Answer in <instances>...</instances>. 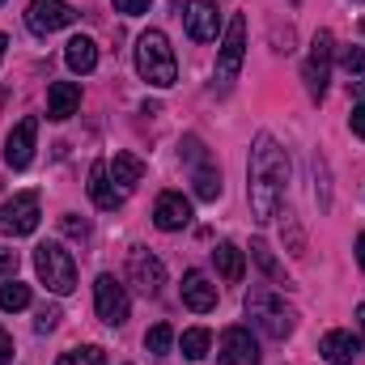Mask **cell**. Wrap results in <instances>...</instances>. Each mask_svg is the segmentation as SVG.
I'll return each mask as SVG.
<instances>
[{"mask_svg": "<svg viewBox=\"0 0 365 365\" xmlns=\"http://www.w3.org/2000/svg\"><path fill=\"white\" fill-rule=\"evenodd\" d=\"M284 187H289V158L276 145L272 132H259L251 145V166H247V200H251V217L259 225L280 217Z\"/></svg>", "mask_w": 365, "mask_h": 365, "instance_id": "6da1fadb", "label": "cell"}, {"mask_svg": "<svg viewBox=\"0 0 365 365\" xmlns=\"http://www.w3.org/2000/svg\"><path fill=\"white\" fill-rule=\"evenodd\" d=\"M136 73L153 86V90H170L179 81V64H175V47L162 30H145L136 38Z\"/></svg>", "mask_w": 365, "mask_h": 365, "instance_id": "7a4b0ae2", "label": "cell"}, {"mask_svg": "<svg viewBox=\"0 0 365 365\" xmlns=\"http://www.w3.org/2000/svg\"><path fill=\"white\" fill-rule=\"evenodd\" d=\"M247 319H251L268 340H289L293 327H297V310H293L276 289H264V284H255V289L247 293Z\"/></svg>", "mask_w": 365, "mask_h": 365, "instance_id": "3957f363", "label": "cell"}, {"mask_svg": "<svg viewBox=\"0 0 365 365\" xmlns=\"http://www.w3.org/2000/svg\"><path fill=\"white\" fill-rule=\"evenodd\" d=\"M34 272L56 297H68L77 289V264L64 251V242H38L34 247Z\"/></svg>", "mask_w": 365, "mask_h": 365, "instance_id": "277c9868", "label": "cell"}, {"mask_svg": "<svg viewBox=\"0 0 365 365\" xmlns=\"http://www.w3.org/2000/svg\"><path fill=\"white\" fill-rule=\"evenodd\" d=\"M331 64H336V38H331V30H319V34L310 38V56H306V64H302V81H306V93H310L314 102L327 98Z\"/></svg>", "mask_w": 365, "mask_h": 365, "instance_id": "5b68a950", "label": "cell"}, {"mask_svg": "<svg viewBox=\"0 0 365 365\" xmlns=\"http://www.w3.org/2000/svg\"><path fill=\"white\" fill-rule=\"evenodd\" d=\"M242 60H247V17H230V26H225V38H221V51H217V90L225 93L234 81H238V73H242Z\"/></svg>", "mask_w": 365, "mask_h": 365, "instance_id": "8992f818", "label": "cell"}, {"mask_svg": "<svg viewBox=\"0 0 365 365\" xmlns=\"http://www.w3.org/2000/svg\"><path fill=\"white\" fill-rule=\"evenodd\" d=\"M93 310L106 327H123L128 314H132V302H128V289L115 280L110 272H102L93 280Z\"/></svg>", "mask_w": 365, "mask_h": 365, "instance_id": "52a82bcc", "label": "cell"}, {"mask_svg": "<svg viewBox=\"0 0 365 365\" xmlns=\"http://www.w3.org/2000/svg\"><path fill=\"white\" fill-rule=\"evenodd\" d=\"M38 195L34 191H17L13 200H4L0 204V230L4 234H13V238H26V234H34L38 230Z\"/></svg>", "mask_w": 365, "mask_h": 365, "instance_id": "ba28073f", "label": "cell"}, {"mask_svg": "<svg viewBox=\"0 0 365 365\" xmlns=\"http://www.w3.org/2000/svg\"><path fill=\"white\" fill-rule=\"evenodd\" d=\"M128 276H132V284H136L145 297H158L162 284H166L162 259H158L153 251H145V247H132V251H128Z\"/></svg>", "mask_w": 365, "mask_h": 365, "instance_id": "9c48e42d", "label": "cell"}, {"mask_svg": "<svg viewBox=\"0 0 365 365\" xmlns=\"http://www.w3.org/2000/svg\"><path fill=\"white\" fill-rule=\"evenodd\" d=\"M73 21H77V9L64 0H30V9H26V26L34 34H56Z\"/></svg>", "mask_w": 365, "mask_h": 365, "instance_id": "30bf717a", "label": "cell"}, {"mask_svg": "<svg viewBox=\"0 0 365 365\" xmlns=\"http://www.w3.org/2000/svg\"><path fill=\"white\" fill-rule=\"evenodd\" d=\"M34 140H38V119H34V115L17 119L13 132H9V140H4V162H9L13 170H26V166L34 162Z\"/></svg>", "mask_w": 365, "mask_h": 365, "instance_id": "8fae6325", "label": "cell"}, {"mask_svg": "<svg viewBox=\"0 0 365 365\" xmlns=\"http://www.w3.org/2000/svg\"><path fill=\"white\" fill-rule=\"evenodd\" d=\"M217 365H259V344L251 340L247 327H225V331H221Z\"/></svg>", "mask_w": 365, "mask_h": 365, "instance_id": "7c38bea8", "label": "cell"}, {"mask_svg": "<svg viewBox=\"0 0 365 365\" xmlns=\"http://www.w3.org/2000/svg\"><path fill=\"white\" fill-rule=\"evenodd\" d=\"M182 21H187V34L195 43H212L221 30V9H217V0H187Z\"/></svg>", "mask_w": 365, "mask_h": 365, "instance_id": "4fadbf2b", "label": "cell"}, {"mask_svg": "<svg viewBox=\"0 0 365 365\" xmlns=\"http://www.w3.org/2000/svg\"><path fill=\"white\" fill-rule=\"evenodd\" d=\"M153 225L175 234V230H187L191 225V200L182 191H162L158 204H153Z\"/></svg>", "mask_w": 365, "mask_h": 365, "instance_id": "5bb4252c", "label": "cell"}, {"mask_svg": "<svg viewBox=\"0 0 365 365\" xmlns=\"http://www.w3.org/2000/svg\"><path fill=\"white\" fill-rule=\"evenodd\" d=\"M86 187H90V200L102 208V212H115V208L123 204V191L115 187V179H110V166H106L102 158L90 166V182H86Z\"/></svg>", "mask_w": 365, "mask_h": 365, "instance_id": "9a60e30c", "label": "cell"}, {"mask_svg": "<svg viewBox=\"0 0 365 365\" xmlns=\"http://www.w3.org/2000/svg\"><path fill=\"white\" fill-rule=\"evenodd\" d=\"M182 306L195 310V314L217 310V284H212L204 272H187L182 276Z\"/></svg>", "mask_w": 365, "mask_h": 365, "instance_id": "2e32d148", "label": "cell"}, {"mask_svg": "<svg viewBox=\"0 0 365 365\" xmlns=\"http://www.w3.org/2000/svg\"><path fill=\"white\" fill-rule=\"evenodd\" d=\"M77 106H81V86H77V81H56V86H47V119L64 123V119L77 115Z\"/></svg>", "mask_w": 365, "mask_h": 365, "instance_id": "e0dca14e", "label": "cell"}, {"mask_svg": "<svg viewBox=\"0 0 365 365\" xmlns=\"http://www.w3.org/2000/svg\"><path fill=\"white\" fill-rule=\"evenodd\" d=\"M319 353H323L331 365H353L357 357H361V340H357L353 331H327L323 344H319Z\"/></svg>", "mask_w": 365, "mask_h": 365, "instance_id": "ac0fdd59", "label": "cell"}, {"mask_svg": "<svg viewBox=\"0 0 365 365\" xmlns=\"http://www.w3.org/2000/svg\"><path fill=\"white\" fill-rule=\"evenodd\" d=\"M64 64L73 68V73H93L98 68V43L86 38V34H77V38H68V47H64Z\"/></svg>", "mask_w": 365, "mask_h": 365, "instance_id": "d6986e66", "label": "cell"}, {"mask_svg": "<svg viewBox=\"0 0 365 365\" xmlns=\"http://www.w3.org/2000/svg\"><path fill=\"white\" fill-rule=\"evenodd\" d=\"M212 264H217V272H221V280H225V284H238V280H242V272H247V255H242L234 242H221V247L212 251Z\"/></svg>", "mask_w": 365, "mask_h": 365, "instance_id": "ffe728a7", "label": "cell"}, {"mask_svg": "<svg viewBox=\"0 0 365 365\" xmlns=\"http://www.w3.org/2000/svg\"><path fill=\"white\" fill-rule=\"evenodd\" d=\"M106 166H110V179L119 182V191H132L136 182L145 179V162H140V158H132V153H115Z\"/></svg>", "mask_w": 365, "mask_h": 365, "instance_id": "44dd1931", "label": "cell"}, {"mask_svg": "<svg viewBox=\"0 0 365 365\" xmlns=\"http://www.w3.org/2000/svg\"><path fill=\"white\" fill-rule=\"evenodd\" d=\"M191 187H195V200L212 204V200L221 195V170H217L212 162H200V166H195V175H191Z\"/></svg>", "mask_w": 365, "mask_h": 365, "instance_id": "7402d4cb", "label": "cell"}, {"mask_svg": "<svg viewBox=\"0 0 365 365\" xmlns=\"http://www.w3.org/2000/svg\"><path fill=\"white\" fill-rule=\"evenodd\" d=\"M179 349H182V357H187V361H204V357H208V349H212V336H208L204 327H191V331H182Z\"/></svg>", "mask_w": 365, "mask_h": 365, "instance_id": "603a6c76", "label": "cell"}, {"mask_svg": "<svg viewBox=\"0 0 365 365\" xmlns=\"http://www.w3.org/2000/svg\"><path fill=\"white\" fill-rule=\"evenodd\" d=\"M26 306H30V284H21V280L0 284V310H4V314H17V310H26Z\"/></svg>", "mask_w": 365, "mask_h": 365, "instance_id": "cb8c5ba5", "label": "cell"}, {"mask_svg": "<svg viewBox=\"0 0 365 365\" xmlns=\"http://www.w3.org/2000/svg\"><path fill=\"white\" fill-rule=\"evenodd\" d=\"M170 344H175L170 323H158V327H149V331H145V349H149L153 357H166V353H170Z\"/></svg>", "mask_w": 365, "mask_h": 365, "instance_id": "d4e9b609", "label": "cell"}, {"mask_svg": "<svg viewBox=\"0 0 365 365\" xmlns=\"http://www.w3.org/2000/svg\"><path fill=\"white\" fill-rule=\"evenodd\" d=\"M251 259H255V264H259L264 272L272 276L276 284H284V268H280V264L272 259V251H268V242H259V238H255V242H251Z\"/></svg>", "mask_w": 365, "mask_h": 365, "instance_id": "484cf974", "label": "cell"}, {"mask_svg": "<svg viewBox=\"0 0 365 365\" xmlns=\"http://www.w3.org/2000/svg\"><path fill=\"white\" fill-rule=\"evenodd\" d=\"M56 365H106V353L98 344H86V349H73V353H60Z\"/></svg>", "mask_w": 365, "mask_h": 365, "instance_id": "4316f807", "label": "cell"}, {"mask_svg": "<svg viewBox=\"0 0 365 365\" xmlns=\"http://www.w3.org/2000/svg\"><path fill=\"white\" fill-rule=\"evenodd\" d=\"M340 64H344L349 77H361L365 73V47H344L340 51Z\"/></svg>", "mask_w": 365, "mask_h": 365, "instance_id": "83f0119b", "label": "cell"}, {"mask_svg": "<svg viewBox=\"0 0 365 365\" xmlns=\"http://www.w3.org/2000/svg\"><path fill=\"white\" fill-rule=\"evenodd\" d=\"M60 319H64V314H60V306H43V310H38V319H34V331H38V336H47V331H56V327H60Z\"/></svg>", "mask_w": 365, "mask_h": 365, "instance_id": "f1b7e54d", "label": "cell"}, {"mask_svg": "<svg viewBox=\"0 0 365 365\" xmlns=\"http://www.w3.org/2000/svg\"><path fill=\"white\" fill-rule=\"evenodd\" d=\"M60 225H64V234H68V238H81V242L90 238V221H86V217H73V212H68Z\"/></svg>", "mask_w": 365, "mask_h": 365, "instance_id": "f546056e", "label": "cell"}, {"mask_svg": "<svg viewBox=\"0 0 365 365\" xmlns=\"http://www.w3.org/2000/svg\"><path fill=\"white\" fill-rule=\"evenodd\" d=\"M149 4H153V0H115V13H123V17H140V13H149Z\"/></svg>", "mask_w": 365, "mask_h": 365, "instance_id": "4dcf8cb0", "label": "cell"}, {"mask_svg": "<svg viewBox=\"0 0 365 365\" xmlns=\"http://www.w3.org/2000/svg\"><path fill=\"white\" fill-rule=\"evenodd\" d=\"M349 128H353V136H361V140H365V102H357V106H353Z\"/></svg>", "mask_w": 365, "mask_h": 365, "instance_id": "1f68e13d", "label": "cell"}, {"mask_svg": "<svg viewBox=\"0 0 365 365\" xmlns=\"http://www.w3.org/2000/svg\"><path fill=\"white\" fill-rule=\"evenodd\" d=\"M13 272H17V251L0 247V276H13Z\"/></svg>", "mask_w": 365, "mask_h": 365, "instance_id": "d6a6232c", "label": "cell"}, {"mask_svg": "<svg viewBox=\"0 0 365 365\" xmlns=\"http://www.w3.org/2000/svg\"><path fill=\"white\" fill-rule=\"evenodd\" d=\"M9 361H13V336L0 327V365H9Z\"/></svg>", "mask_w": 365, "mask_h": 365, "instance_id": "836d02e7", "label": "cell"}, {"mask_svg": "<svg viewBox=\"0 0 365 365\" xmlns=\"http://www.w3.org/2000/svg\"><path fill=\"white\" fill-rule=\"evenodd\" d=\"M357 264H361V268H365V234H361V238H357Z\"/></svg>", "mask_w": 365, "mask_h": 365, "instance_id": "e575fe53", "label": "cell"}, {"mask_svg": "<svg viewBox=\"0 0 365 365\" xmlns=\"http://www.w3.org/2000/svg\"><path fill=\"white\" fill-rule=\"evenodd\" d=\"M357 327H361V331H365V302H361V306H357Z\"/></svg>", "mask_w": 365, "mask_h": 365, "instance_id": "d590c367", "label": "cell"}, {"mask_svg": "<svg viewBox=\"0 0 365 365\" xmlns=\"http://www.w3.org/2000/svg\"><path fill=\"white\" fill-rule=\"evenodd\" d=\"M4 47H9V38H4V34H0V60H4Z\"/></svg>", "mask_w": 365, "mask_h": 365, "instance_id": "8d00e7d4", "label": "cell"}, {"mask_svg": "<svg viewBox=\"0 0 365 365\" xmlns=\"http://www.w3.org/2000/svg\"><path fill=\"white\" fill-rule=\"evenodd\" d=\"M361 34H365V17H361Z\"/></svg>", "mask_w": 365, "mask_h": 365, "instance_id": "74e56055", "label": "cell"}, {"mask_svg": "<svg viewBox=\"0 0 365 365\" xmlns=\"http://www.w3.org/2000/svg\"><path fill=\"white\" fill-rule=\"evenodd\" d=\"M357 4H365V0H357Z\"/></svg>", "mask_w": 365, "mask_h": 365, "instance_id": "f35d334b", "label": "cell"}, {"mask_svg": "<svg viewBox=\"0 0 365 365\" xmlns=\"http://www.w3.org/2000/svg\"><path fill=\"white\" fill-rule=\"evenodd\" d=\"M0 4H4V0H0Z\"/></svg>", "mask_w": 365, "mask_h": 365, "instance_id": "ab89813d", "label": "cell"}]
</instances>
